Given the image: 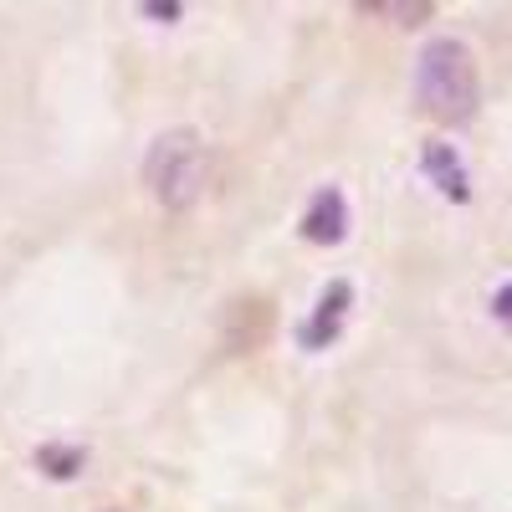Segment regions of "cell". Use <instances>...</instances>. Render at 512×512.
Here are the masks:
<instances>
[{
	"instance_id": "6da1fadb",
	"label": "cell",
	"mask_w": 512,
	"mask_h": 512,
	"mask_svg": "<svg viewBox=\"0 0 512 512\" xmlns=\"http://www.w3.org/2000/svg\"><path fill=\"white\" fill-rule=\"evenodd\" d=\"M415 103L436 123H466L477 113L482 77H477V57L466 41H456V36L425 41V52L415 62Z\"/></svg>"
},
{
	"instance_id": "7a4b0ae2",
	"label": "cell",
	"mask_w": 512,
	"mask_h": 512,
	"mask_svg": "<svg viewBox=\"0 0 512 512\" xmlns=\"http://www.w3.org/2000/svg\"><path fill=\"white\" fill-rule=\"evenodd\" d=\"M144 185L164 210H190L210 185V154L195 128H169L144 159Z\"/></svg>"
},
{
	"instance_id": "3957f363",
	"label": "cell",
	"mask_w": 512,
	"mask_h": 512,
	"mask_svg": "<svg viewBox=\"0 0 512 512\" xmlns=\"http://www.w3.org/2000/svg\"><path fill=\"white\" fill-rule=\"evenodd\" d=\"M349 303H354L349 282H333V287L318 297V313L303 323V344H308V349H328L333 338H338V328H344V318H349Z\"/></svg>"
},
{
	"instance_id": "277c9868",
	"label": "cell",
	"mask_w": 512,
	"mask_h": 512,
	"mask_svg": "<svg viewBox=\"0 0 512 512\" xmlns=\"http://www.w3.org/2000/svg\"><path fill=\"white\" fill-rule=\"evenodd\" d=\"M344 231H349V200L338 190H318L303 216V236L318 246H333V241H344Z\"/></svg>"
},
{
	"instance_id": "5b68a950",
	"label": "cell",
	"mask_w": 512,
	"mask_h": 512,
	"mask_svg": "<svg viewBox=\"0 0 512 512\" xmlns=\"http://www.w3.org/2000/svg\"><path fill=\"white\" fill-rule=\"evenodd\" d=\"M420 164H425V175L441 185V195H451V200H466V195H472V190H466V169H461V159H456L451 144H425Z\"/></svg>"
},
{
	"instance_id": "8992f818",
	"label": "cell",
	"mask_w": 512,
	"mask_h": 512,
	"mask_svg": "<svg viewBox=\"0 0 512 512\" xmlns=\"http://www.w3.org/2000/svg\"><path fill=\"white\" fill-rule=\"evenodd\" d=\"M359 11L364 16H384V21H395V26H420V21H431V0H359Z\"/></svg>"
},
{
	"instance_id": "52a82bcc",
	"label": "cell",
	"mask_w": 512,
	"mask_h": 512,
	"mask_svg": "<svg viewBox=\"0 0 512 512\" xmlns=\"http://www.w3.org/2000/svg\"><path fill=\"white\" fill-rule=\"evenodd\" d=\"M492 313H497V323H507V328H512V282L492 297Z\"/></svg>"
}]
</instances>
